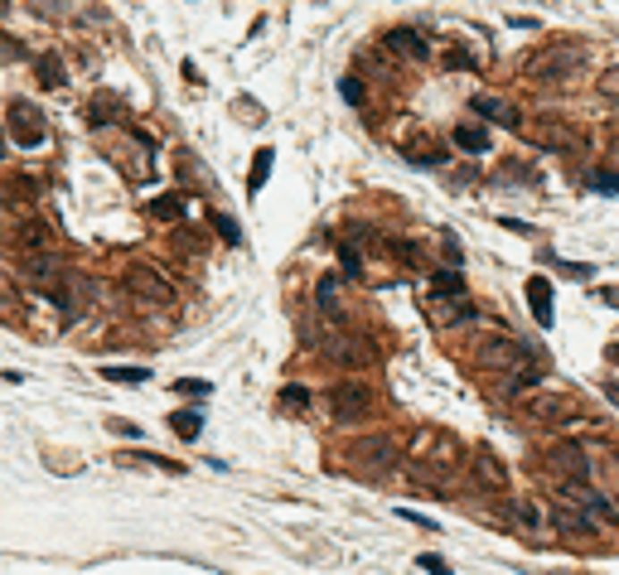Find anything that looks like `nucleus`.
I'll return each mask as SVG.
<instances>
[{
	"label": "nucleus",
	"instance_id": "f257e3e1",
	"mask_svg": "<svg viewBox=\"0 0 619 575\" xmlns=\"http://www.w3.org/2000/svg\"><path fill=\"white\" fill-rule=\"evenodd\" d=\"M411 460L421 478H450L464 464V445L445 430H416L411 435Z\"/></svg>",
	"mask_w": 619,
	"mask_h": 575
},
{
	"label": "nucleus",
	"instance_id": "f03ea898",
	"mask_svg": "<svg viewBox=\"0 0 619 575\" xmlns=\"http://www.w3.org/2000/svg\"><path fill=\"white\" fill-rule=\"evenodd\" d=\"M528 73L538 78V82H571L581 73V63H586V49L581 44H566V39H556V44H547L542 54H532L528 58Z\"/></svg>",
	"mask_w": 619,
	"mask_h": 575
},
{
	"label": "nucleus",
	"instance_id": "7ed1b4c3",
	"mask_svg": "<svg viewBox=\"0 0 619 575\" xmlns=\"http://www.w3.org/2000/svg\"><path fill=\"white\" fill-rule=\"evenodd\" d=\"M122 285H126V295H131L136 305H146V309H174V285L165 281V275L155 271V266H146V261L126 266Z\"/></svg>",
	"mask_w": 619,
	"mask_h": 575
},
{
	"label": "nucleus",
	"instance_id": "20e7f679",
	"mask_svg": "<svg viewBox=\"0 0 619 575\" xmlns=\"http://www.w3.org/2000/svg\"><path fill=\"white\" fill-rule=\"evenodd\" d=\"M329 411H335V421H368L377 411V392L359 377H343L329 387Z\"/></svg>",
	"mask_w": 619,
	"mask_h": 575
},
{
	"label": "nucleus",
	"instance_id": "39448f33",
	"mask_svg": "<svg viewBox=\"0 0 619 575\" xmlns=\"http://www.w3.org/2000/svg\"><path fill=\"white\" fill-rule=\"evenodd\" d=\"M392 464H397V445L387 435H363L349 445V474H363V478H383Z\"/></svg>",
	"mask_w": 619,
	"mask_h": 575
},
{
	"label": "nucleus",
	"instance_id": "423d86ee",
	"mask_svg": "<svg viewBox=\"0 0 619 575\" xmlns=\"http://www.w3.org/2000/svg\"><path fill=\"white\" fill-rule=\"evenodd\" d=\"M5 140H15V146L25 150H39L44 140H49V126H44L39 106L34 102H5Z\"/></svg>",
	"mask_w": 619,
	"mask_h": 575
},
{
	"label": "nucleus",
	"instance_id": "0eeeda50",
	"mask_svg": "<svg viewBox=\"0 0 619 575\" xmlns=\"http://www.w3.org/2000/svg\"><path fill=\"white\" fill-rule=\"evenodd\" d=\"M538 469H547L556 484H586V478H590V454L581 450L576 440H562V445L542 450Z\"/></svg>",
	"mask_w": 619,
	"mask_h": 575
},
{
	"label": "nucleus",
	"instance_id": "6e6552de",
	"mask_svg": "<svg viewBox=\"0 0 619 575\" xmlns=\"http://www.w3.org/2000/svg\"><path fill=\"white\" fill-rule=\"evenodd\" d=\"M315 343H319V353L329 358V363H339V368H368L373 363V343L363 339V334H315Z\"/></svg>",
	"mask_w": 619,
	"mask_h": 575
},
{
	"label": "nucleus",
	"instance_id": "1a4fd4ad",
	"mask_svg": "<svg viewBox=\"0 0 619 575\" xmlns=\"http://www.w3.org/2000/svg\"><path fill=\"white\" fill-rule=\"evenodd\" d=\"M542 377H547V358H538L532 349H522L518 363L498 373V397H504V402H518L528 387H542Z\"/></svg>",
	"mask_w": 619,
	"mask_h": 575
},
{
	"label": "nucleus",
	"instance_id": "9d476101",
	"mask_svg": "<svg viewBox=\"0 0 619 575\" xmlns=\"http://www.w3.org/2000/svg\"><path fill=\"white\" fill-rule=\"evenodd\" d=\"M421 309H426V319H431V325L436 329H455V325H464V319H470L474 315V309H470V295H440V291H431V295H426V300H421Z\"/></svg>",
	"mask_w": 619,
	"mask_h": 575
},
{
	"label": "nucleus",
	"instance_id": "9b49d317",
	"mask_svg": "<svg viewBox=\"0 0 619 575\" xmlns=\"http://www.w3.org/2000/svg\"><path fill=\"white\" fill-rule=\"evenodd\" d=\"M522 358V343L508 339V334H489V339H479V353H474V363L484 368V373H504V368H513Z\"/></svg>",
	"mask_w": 619,
	"mask_h": 575
},
{
	"label": "nucleus",
	"instance_id": "f8f14e48",
	"mask_svg": "<svg viewBox=\"0 0 619 575\" xmlns=\"http://www.w3.org/2000/svg\"><path fill=\"white\" fill-rule=\"evenodd\" d=\"M528 421H538V426H576V402L571 397H532L528 402Z\"/></svg>",
	"mask_w": 619,
	"mask_h": 575
},
{
	"label": "nucleus",
	"instance_id": "ddd939ff",
	"mask_svg": "<svg viewBox=\"0 0 619 575\" xmlns=\"http://www.w3.org/2000/svg\"><path fill=\"white\" fill-rule=\"evenodd\" d=\"M470 474H474V484L489 488V494H504L508 488V469H504V460H498L494 450H474L470 454Z\"/></svg>",
	"mask_w": 619,
	"mask_h": 575
},
{
	"label": "nucleus",
	"instance_id": "4468645a",
	"mask_svg": "<svg viewBox=\"0 0 619 575\" xmlns=\"http://www.w3.org/2000/svg\"><path fill=\"white\" fill-rule=\"evenodd\" d=\"M528 309H532V319H538L542 329H552V325H556V305H552V281H542V275H532V281H528Z\"/></svg>",
	"mask_w": 619,
	"mask_h": 575
},
{
	"label": "nucleus",
	"instance_id": "2eb2a0df",
	"mask_svg": "<svg viewBox=\"0 0 619 575\" xmlns=\"http://www.w3.org/2000/svg\"><path fill=\"white\" fill-rule=\"evenodd\" d=\"M387 49L402 54V58H411V63H426V58H431V44H426L416 30H392L387 34Z\"/></svg>",
	"mask_w": 619,
	"mask_h": 575
},
{
	"label": "nucleus",
	"instance_id": "dca6fc26",
	"mask_svg": "<svg viewBox=\"0 0 619 575\" xmlns=\"http://www.w3.org/2000/svg\"><path fill=\"white\" fill-rule=\"evenodd\" d=\"M474 112H479L484 122L504 126V131H518V126H522V116L513 112V106H508V102H498V97H484V92L474 97Z\"/></svg>",
	"mask_w": 619,
	"mask_h": 575
},
{
	"label": "nucleus",
	"instance_id": "f3484780",
	"mask_svg": "<svg viewBox=\"0 0 619 575\" xmlns=\"http://www.w3.org/2000/svg\"><path fill=\"white\" fill-rule=\"evenodd\" d=\"M552 518H556V527H562L566 537H581V542L595 537V512H586V508H556Z\"/></svg>",
	"mask_w": 619,
	"mask_h": 575
},
{
	"label": "nucleus",
	"instance_id": "a211bd4d",
	"mask_svg": "<svg viewBox=\"0 0 619 575\" xmlns=\"http://www.w3.org/2000/svg\"><path fill=\"white\" fill-rule=\"evenodd\" d=\"M315 309L325 319H343V300H339V275H325V281L315 285Z\"/></svg>",
	"mask_w": 619,
	"mask_h": 575
},
{
	"label": "nucleus",
	"instance_id": "6ab92c4d",
	"mask_svg": "<svg viewBox=\"0 0 619 575\" xmlns=\"http://www.w3.org/2000/svg\"><path fill=\"white\" fill-rule=\"evenodd\" d=\"M504 518L532 532V527H542V508H538V503H528V498H504Z\"/></svg>",
	"mask_w": 619,
	"mask_h": 575
},
{
	"label": "nucleus",
	"instance_id": "aec40b11",
	"mask_svg": "<svg viewBox=\"0 0 619 575\" xmlns=\"http://www.w3.org/2000/svg\"><path fill=\"white\" fill-rule=\"evenodd\" d=\"M146 213H150V218H160V223H180L184 218V194H160Z\"/></svg>",
	"mask_w": 619,
	"mask_h": 575
},
{
	"label": "nucleus",
	"instance_id": "412c9836",
	"mask_svg": "<svg viewBox=\"0 0 619 575\" xmlns=\"http://www.w3.org/2000/svg\"><path fill=\"white\" fill-rule=\"evenodd\" d=\"M122 460H126V464H146V469H160V474H184V464L165 460V454H146V450H126Z\"/></svg>",
	"mask_w": 619,
	"mask_h": 575
},
{
	"label": "nucleus",
	"instance_id": "4be33fe9",
	"mask_svg": "<svg viewBox=\"0 0 619 575\" xmlns=\"http://www.w3.org/2000/svg\"><path fill=\"white\" fill-rule=\"evenodd\" d=\"M88 122H92V126L122 122V102H116V97H106V92H102V97H92V106H88Z\"/></svg>",
	"mask_w": 619,
	"mask_h": 575
},
{
	"label": "nucleus",
	"instance_id": "5701e85b",
	"mask_svg": "<svg viewBox=\"0 0 619 575\" xmlns=\"http://www.w3.org/2000/svg\"><path fill=\"white\" fill-rule=\"evenodd\" d=\"M455 146L470 150V155H484L489 150V131L484 126H455Z\"/></svg>",
	"mask_w": 619,
	"mask_h": 575
},
{
	"label": "nucleus",
	"instance_id": "b1692460",
	"mask_svg": "<svg viewBox=\"0 0 619 575\" xmlns=\"http://www.w3.org/2000/svg\"><path fill=\"white\" fill-rule=\"evenodd\" d=\"M170 426H174V435H180V440H199V430H204V411H174Z\"/></svg>",
	"mask_w": 619,
	"mask_h": 575
},
{
	"label": "nucleus",
	"instance_id": "393cba45",
	"mask_svg": "<svg viewBox=\"0 0 619 575\" xmlns=\"http://www.w3.org/2000/svg\"><path fill=\"white\" fill-rule=\"evenodd\" d=\"M281 406L285 411H310V406H315V392L301 387V382H291V387H281Z\"/></svg>",
	"mask_w": 619,
	"mask_h": 575
},
{
	"label": "nucleus",
	"instance_id": "a878e982",
	"mask_svg": "<svg viewBox=\"0 0 619 575\" xmlns=\"http://www.w3.org/2000/svg\"><path fill=\"white\" fill-rule=\"evenodd\" d=\"M267 174H271V150H257L252 155V174H247V194H261Z\"/></svg>",
	"mask_w": 619,
	"mask_h": 575
},
{
	"label": "nucleus",
	"instance_id": "bb28decb",
	"mask_svg": "<svg viewBox=\"0 0 619 575\" xmlns=\"http://www.w3.org/2000/svg\"><path fill=\"white\" fill-rule=\"evenodd\" d=\"M586 189H590V194L615 199V194H619V174H615V170H595V174H586Z\"/></svg>",
	"mask_w": 619,
	"mask_h": 575
},
{
	"label": "nucleus",
	"instance_id": "cd10ccee",
	"mask_svg": "<svg viewBox=\"0 0 619 575\" xmlns=\"http://www.w3.org/2000/svg\"><path fill=\"white\" fill-rule=\"evenodd\" d=\"M431 291H440V295H460L464 291V275L450 266V271H431Z\"/></svg>",
	"mask_w": 619,
	"mask_h": 575
},
{
	"label": "nucleus",
	"instance_id": "c85d7f7f",
	"mask_svg": "<svg viewBox=\"0 0 619 575\" xmlns=\"http://www.w3.org/2000/svg\"><path fill=\"white\" fill-rule=\"evenodd\" d=\"M39 88H64V68H58L54 54L39 58Z\"/></svg>",
	"mask_w": 619,
	"mask_h": 575
},
{
	"label": "nucleus",
	"instance_id": "c756f323",
	"mask_svg": "<svg viewBox=\"0 0 619 575\" xmlns=\"http://www.w3.org/2000/svg\"><path fill=\"white\" fill-rule=\"evenodd\" d=\"M102 377H106V382H126V387H136V382H146L150 373H146V368H116V363H112V368H102Z\"/></svg>",
	"mask_w": 619,
	"mask_h": 575
},
{
	"label": "nucleus",
	"instance_id": "7c9ffc66",
	"mask_svg": "<svg viewBox=\"0 0 619 575\" xmlns=\"http://www.w3.org/2000/svg\"><path fill=\"white\" fill-rule=\"evenodd\" d=\"M339 271L349 275V281H359V275H363V257H359V247H339Z\"/></svg>",
	"mask_w": 619,
	"mask_h": 575
},
{
	"label": "nucleus",
	"instance_id": "2f4dec72",
	"mask_svg": "<svg viewBox=\"0 0 619 575\" xmlns=\"http://www.w3.org/2000/svg\"><path fill=\"white\" fill-rule=\"evenodd\" d=\"M595 92H600L605 102H619V63H615V68H605L600 82H595Z\"/></svg>",
	"mask_w": 619,
	"mask_h": 575
},
{
	"label": "nucleus",
	"instance_id": "473e14b6",
	"mask_svg": "<svg viewBox=\"0 0 619 575\" xmlns=\"http://www.w3.org/2000/svg\"><path fill=\"white\" fill-rule=\"evenodd\" d=\"M20 242H25V247H44V242H49V227H44L39 218H30L25 227H20Z\"/></svg>",
	"mask_w": 619,
	"mask_h": 575
},
{
	"label": "nucleus",
	"instance_id": "72a5a7b5",
	"mask_svg": "<svg viewBox=\"0 0 619 575\" xmlns=\"http://www.w3.org/2000/svg\"><path fill=\"white\" fill-rule=\"evenodd\" d=\"M213 227H218V237H223V242H242V227H237L233 218H228V213H213Z\"/></svg>",
	"mask_w": 619,
	"mask_h": 575
},
{
	"label": "nucleus",
	"instance_id": "f704fd0d",
	"mask_svg": "<svg viewBox=\"0 0 619 575\" xmlns=\"http://www.w3.org/2000/svg\"><path fill=\"white\" fill-rule=\"evenodd\" d=\"M339 97H343V102H349V106H363V82H359V78H349V73H343V78H339Z\"/></svg>",
	"mask_w": 619,
	"mask_h": 575
},
{
	"label": "nucleus",
	"instance_id": "c9c22d12",
	"mask_svg": "<svg viewBox=\"0 0 619 575\" xmlns=\"http://www.w3.org/2000/svg\"><path fill=\"white\" fill-rule=\"evenodd\" d=\"M416 566H421V571H431V575H455V571H450V561H445V556H421V561H416Z\"/></svg>",
	"mask_w": 619,
	"mask_h": 575
},
{
	"label": "nucleus",
	"instance_id": "e433bc0d",
	"mask_svg": "<svg viewBox=\"0 0 619 575\" xmlns=\"http://www.w3.org/2000/svg\"><path fill=\"white\" fill-rule=\"evenodd\" d=\"M174 392H184V397H208V382H174Z\"/></svg>",
	"mask_w": 619,
	"mask_h": 575
},
{
	"label": "nucleus",
	"instance_id": "4c0bfd02",
	"mask_svg": "<svg viewBox=\"0 0 619 575\" xmlns=\"http://www.w3.org/2000/svg\"><path fill=\"white\" fill-rule=\"evenodd\" d=\"M0 58H10V63H20V58H25V49H20L15 39H5V34H0Z\"/></svg>",
	"mask_w": 619,
	"mask_h": 575
},
{
	"label": "nucleus",
	"instance_id": "58836bf2",
	"mask_svg": "<svg viewBox=\"0 0 619 575\" xmlns=\"http://www.w3.org/2000/svg\"><path fill=\"white\" fill-rule=\"evenodd\" d=\"M402 518H407L411 527H426V532H436V522L426 518V512H411V508H402Z\"/></svg>",
	"mask_w": 619,
	"mask_h": 575
},
{
	"label": "nucleus",
	"instance_id": "ea45409f",
	"mask_svg": "<svg viewBox=\"0 0 619 575\" xmlns=\"http://www.w3.org/2000/svg\"><path fill=\"white\" fill-rule=\"evenodd\" d=\"M605 397H610V406L619 411V382H605Z\"/></svg>",
	"mask_w": 619,
	"mask_h": 575
},
{
	"label": "nucleus",
	"instance_id": "a19ab883",
	"mask_svg": "<svg viewBox=\"0 0 619 575\" xmlns=\"http://www.w3.org/2000/svg\"><path fill=\"white\" fill-rule=\"evenodd\" d=\"M605 300H610V305L619 309V291H605Z\"/></svg>",
	"mask_w": 619,
	"mask_h": 575
},
{
	"label": "nucleus",
	"instance_id": "79ce46f5",
	"mask_svg": "<svg viewBox=\"0 0 619 575\" xmlns=\"http://www.w3.org/2000/svg\"><path fill=\"white\" fill-rule=\"evenodd\" d=\"M5 5H10V0H0V10H5Z\"/></svg>",
	"mask_w": 619,
	"mask_h": 575
},
{
	"label": "nucleus",
	"instance_id": "37998d69",
	"mask_svg": "<svg viewBox=\"0 0 619 575\" xmlns=\"http://www.w3.org/2000/svg\"><path fill=\"white\" fill-rule=\"evenodd\" d=\"M0 146H5V136H0Z\"/></svg>",
	"mask_w": 619,
	"mask_h": 575
}]
</instances>
